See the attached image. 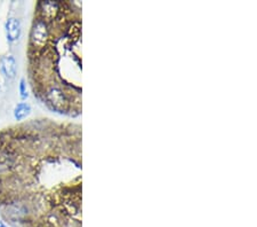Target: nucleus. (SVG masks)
Segmentation results:
<instances>
[{
	"instance_id": "1",
	"label": "nucleus",
	"mask_w": 257,
	"mask_h": 227,
	"mask_svg": "<svg viewBox=\"0 0 257 227\" xmlns=\"http://www.w3.org/2000/svg\"><path fill=\"white\" fill-rule=\"evenodd\" d=\"M2 215L13 227H82V126L34 120L0 136Z\"/></svg>"
},
{
	"instance_id": "2",
	"label": "nucleus",
	"mask_w": 257,
	"mask_h": 227,
	"mask_svg": "<svg viewBox=\"0 0 257 227\" xmlns=\"http://www.w3.org/2000/svg\"><path fill=\"white\" fill-rule=\"evenodd\" d=\"M81 4L39 1L29 37V75L35 95L49 109L82 113Z\"/></svg>"
},
{
	"instance_id": "3",
	"label": "nucleus",
	"mask_w": 257,
	"mask_h": 227,
	"mask_svg": "<svg viewBox=\"0 0 257 227\" xmlns=\"http://www.w3.org/2000/svg\"><path fill=\"white\" fill-rule=\"evenodd\" d=\"M6 35L9 41H18L21 35V23L16 18H11L6 22Z\"/></svg>"
},
{
	"instance_id": "4",
	"label": "nucleus",
	"mask_w": 257,
	"mask_h": 227,
	"mask_svg": "<svg viewBox=\"0 0 257 227\" xmlns=\"http://www.w3.org/2000/svg\"><path fill=\"white\" fill-rule=\"evenodd\" d=\"M1 69L5 76L9 80H13L16 75V61L13 57H5L1 60Z\"/></svg>"
},
{
	"instance_id": "5",
	"label": "nucleus",
	"mask_w": 257,
	"mask_h": 227,
	"mask_svg": "<svg viewBox=\"0 0 257 227\" xmlns=\"http://www.w3.org/2000/svg\"><path fill=\"white\" fill-rule=\"evenodd\" d=\"M31 113V107L28 103H18L14 109V116L18 121H23L29 116Z\"/></svg>"
},
{
	"instance_id": "6",
	"label": "nucleus",
	"mask_w": 257,
	"mask_h": 227,
	"mask_svg": "<svg viewBox=\"0 0 257 227\" xmlns=\"http://www.w3.org/2000/svg\"><path fill=\"white\" fill-rule=\"evenodd\" d=\"M21 93H22V97L25 98L26 94H25V83H24V80L21 81Z\"/></svg>"
},
{
	"instance_id": "7",
	"label": "nucleus",
	"mask_w": 257,
	"mask_h": 227,
	"mask_svg": "<svg viewBox=\"0 0 257 227\" xmlns=\"http://www.w3.org/2000/svg\"><path fill=\"white\" fill-rule=\"evenodd\" d=\"M0 227H7V226H6V225H5V224H4V223H2V222H0Z\"/></svg>"
}]
</instances>
